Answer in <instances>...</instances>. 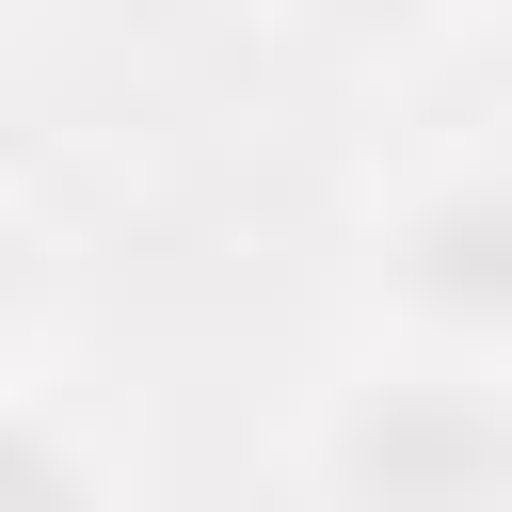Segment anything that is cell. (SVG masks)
Instances as JSON below:
<instances>
[{
  "instance_id": "1",
  "label": "cell",
  "mask_w": 512,
  "mask_h": 512,
  "mask_svg": "<svg viewBox=\"0 0 512 512\" xmlns=\"http://www.w3.org/2000/svg\"><path fill=\"white\" fill-rule=\"evenodd\" d=\"M288 496L320 512H512V368L480 352H368L304 400Z\"/></svg>"
},
{
  "instance_id": "5",
  "label": "cell",
  "mask_w": 512,
  "mask_h": 512,
  "mask_svg": "<svg viewBox=\"0 0 512 512\" xmlns=\"http://www.w3.org/2000/svg\"><path fill=\"white\" fill-rule=\"evenodd\" d=\"M32 320H48V240H32V208H0V368L32 352Z\"/></svg>"
},
{
  "instance_id": "6",
  "label": "cell",
  "mask_w": 512,
  "mask_h": 512,
  "mask_svg": "<svg viewBox=\"0 0 512 512\" xmlns=\"http://www.w3.org/2000/svg\"><path fill=\"white\" fill-rule=\"evenodd\" d=\"M32 16H48V0H0V64H16V48H32Z\"/></svg>"
},
{
  "instance_id": "3",
  "label": "cell",
  "mask_w": 512,
  "mask_h": 512,
  "mask_svg": "<svg viewBox=\"0 0 512 512\" xmlns=\"http://www.w3.org/2000/svg\"><path fill=\"white\" fill-rule=\"evenodd\" d=\"M96 496H128V448H112L64 384L0 368V512H96Z\"/></svg>"
},
{
  "instance_id": "2",
  "label": "cell",
  "mask_w": 512,
  "mask_h": 512,
  "mask_svg": "<svg viewBox=\"0 0 512 512\" xmlns=\"http://www.w3.org/2000/svg\"><path fill=\"white\" fill-rule=\"evenodd\" d=\"M368 304H384V336H416V352L512 368V160H496V144L416 160V176L368 208Z\"/></svg>"
},
{
  "instance_id": "4",
  "label": "cell",
  "mask_w": 512,
  "mask_h": 512,
  "mask_svg": "<svg viewBox=\"0 0 512 512\" xmlns=\"http://www.w3.org/2000/svg\"><path fill=\"white\" fill-rule=\"evenodd\" d=\"M288 48H320V64H416L432 32H448V0H256Z\"/></svg>"
}]
</instances>
